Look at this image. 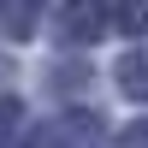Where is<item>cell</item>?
<instances>
[{
  "mask_svg": "<svg viewBox=\"0 0 148 148\" xmlns=\"http://www.w3.org/2000/svg\"><path fill=\"white\" fill-rule=\"evenodd\" d=\"M36 148H107V130H101L95 113H65L53 125H42Z\"/></svg>",
  "mask_w": 148,
  "mask_h": 148,
  "instance_id": "cell-1",
  "label": "cell"
},
{
  "mask_svg": "<svg viewBox=\"0 0 148 148\" xmlns=\"http://www.w3.org/2000/svg\"><path fill=\"white\" fill-rule=\"evenodd\" d=\"M107 0H65L59 12V42H101L107 36Z\"/></svg>",
  "mask_w": 148,
  "mask_h": 148,
  "instance_id": "cell-2",
  "label": "cell"
},
{
  "mask_svg": "<svg viewBox=\"0 0 148 148\" xmlns=\"http://www.w3.org/2000/svg\"><path fill=\"white\" fill-rule=\"evenodd\" d=\"M42 6L47 0H0V30H6L12 42H30L36 24H42Z\"/></svg>",
  "mask_w": 148,
  "mask_h": 148,
  "instance_id": "cell-3",
  "label": "cell"
},
{
  "mask_svg": "<svg viewBox=\"0 0 148 148\" xmlns=\"http://www.w3.org/2000/svg\"><path fill=\"white\" fill-rule=\"evenodd\" d=\"M119 89H125L130 101H148V47H130V53L119 59Z\"/></svg>",
  "mask_w": 148,
  "mask_h": 148,
  "instance_id": "cell-4",
  "label": "cell"
},
{
  "mask_svg": "<svg viewBox=\"0 0 148 148\" xmlns=\"http://www.w3.org/2000/svg\"><path fill=\"white\" fill-rule=\"evenodd\" d=\"M113 24L125 36H148V0H119V6H113Z\"/></svg>",
  "mask_w": 148,
  "mask_h": 148,
  "instance_id": "cell-5",
  "label": "cell"
},
{
  "mask_svg": "<svg viewBox=\"0 0 148 148\" xmlns=\"http://www.w3.org/2000/svg\"><path fill=\"white\" fill-rule=\"evenodd\" d=\"M18 119H24V107H18V101H0V148H6L12 130H18Z\"/></svg>",
  "mask_w": 148,
  "mask_h": 148,
  "instance_id": "cell-6",
  "label": "cell"
},
{
  "mask_svg": "<svg viewBox=\"0 0 148 148\" xmlns=\"http://www.w3.org/2000/svg\"><path fill=\"white\" fill-rule=\"evenodd\" d=\"M119 148H148V119H136V125L119 136Z\"/></svg>",
  "mask_w": 148,
  "mask_h": 148,
  "instance_id": "cell-7",
  "label": "cell"
}]
</instances>
